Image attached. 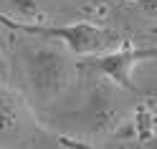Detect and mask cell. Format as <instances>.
Instances as JSON below:
<instances>
[{
	"label": "cell",
	"mask_w": 157,
	"mask_h": 149,
	"mask_svg": "<svg viewBox=\"0 0 157 149\" xmlns=\"http://www.w3.org/2000/svg\"><path fill=\"white\" fill-rule=\"evenodd\" d=\"M28 124V109L10 86H0V136L21 134Z\"/></svg>",
	"instance_id": "277c9868"
},
{
	"label": "cell",
	"mask_w": 157,
	"mask_h": 149,
	"mask_svg": "<svg viewBox=\"0 0 157 149\" xmlns=\"http://www.w3.org/2000/svg\"><path fill=\"white\" fill-rule=\"evenodd\" d=\"M0 23L8 25L15 33H25L31 38L46 43H61V48L71 56H99L122 48V35L112 31L106 25L89 23V20H78V23H63V25H51V23H18L10 20L8 15H0Z\"/></svg>",
	"instance_id": "7a4b0ae2"
},
{
	"label": "cell",
	"mask_w": 157,
	"mask_h": 149,
	"mask_svg": "<svg viewBox=\"0 0 157 149\" xmlns=\"http://www.w3.org/2000/svg\"><path fill=\"white\" fill-rule=\"evenodd\" d=\"M21 66L28 88L36 101L43 106L63 99L76 84L78 68L71 53H66L61 46L36 41L21 48Z\"/></svg>",
	"instance_id": "6da1fadb"
},
{
	"label": "cell",
	"mask_w": 157,
	"mask_h": 149,
	"mask_svg": "<svg viewBox=\"0 0 157 149\" xmlns=\"http://www.w3.org/2000/svg\"><path fill=\"white\" fill-rule=\"evenodd\" d=\"M152 58H155L152 46H147V48H117V51H109V53H99V56L84 58V61H76V68L106 76L114 86L134 91L137 88L134 86V68L140 63L152 61Z\"/></svg>",
	"instance_id": "3957f363"
},
{
	"label": "cell",
	"mask_w": 157,
	"mask_h": 149,
	"mask_svg": "<svg viewBox=\"0 0 157 149\" xmlns=\"http://www.w3.org/2000/svg\"><path fill=\"white\" fill-rule=\"evenodd\" d=\"M10 61L3 56V51H0V86H8L10 84Z\"/></svg>",
	"instance_id": "8992f818"
},
{
	"label": "cell",
	"mask_w": 157,
	"mask_h": 149,
	"mask_svg": "<svg viewBox=\"0 0 157 149\" xmlns=\"http://www.w3.org/2000/svg\"><path fill=\"white\" fill-rule=\"evenodd\" d=\"M134 3H137V8H142L147 15L155 13V0H134Z\"/></svg>",
	"instance_id": "52a82bcc"
},
{
	"label": "cell",
	"mask_w": 157,
	"mask_h": 149,
	"mask_svg": "<svg viewBox=\"0 0 157 149\" xmlns=\"http://www.w3.org/2000/svg\"><path fill=\"white\" fill-rule=\"evenodd\" d=\"M56 3L58 0H10L13 15L8 18L18 23H43L56 8Z\"/></svg>",
	"instance_id": "5b68a950"
}]
</instances>
